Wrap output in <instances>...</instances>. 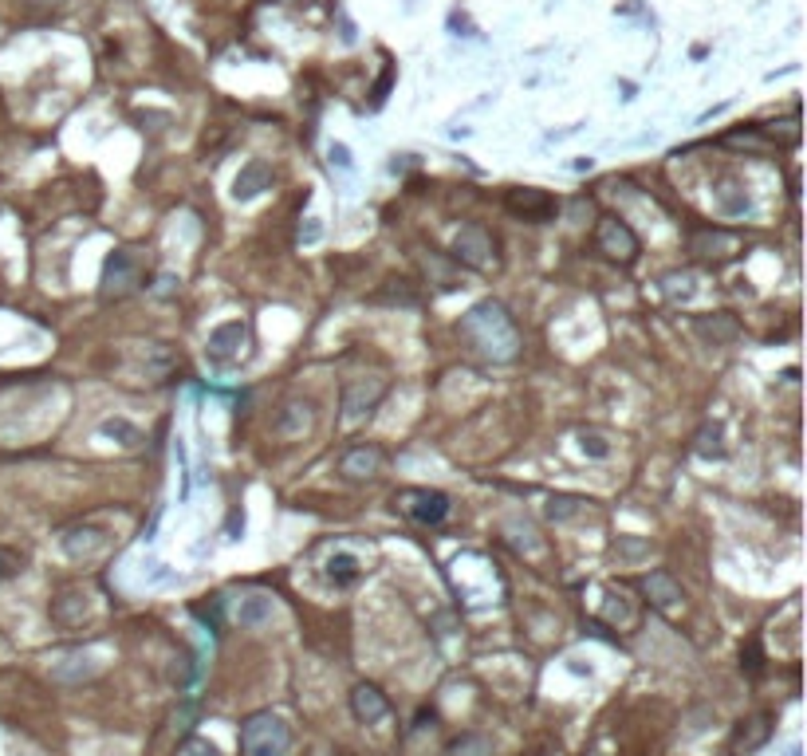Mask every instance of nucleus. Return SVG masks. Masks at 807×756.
<instances>
[{
	"label": "nucleus",
	"instance_id": "nucleus-5",
	"mask_svg": "<svg viewBox=\"0 0 807 756\" xmlns=\"http://www.w3.org/2000/svg\"><path fill=\"white\" fill-rule=\"evenodd\" d=\"M394 505L418 524H442L449 516V497L442 489H402L394 493Z\"/></svg>",
	"mask_w": 807,
	"mask_h": 756
},
{
	"label": "nucleus",
	"instance_id": "nucleus-12",
	"mask_svg": "<svg viewBox=\"0 0 807 756\" xmlns=\"http://www.w3.org/2000/svg\"><path fill=\"white\" fill-rule=\"evenodd\" d=\"M642 591H646L650 607H658V611H677L685 599V591L677 587V579L669 576V571H650V576H642Z\"/></svg>",
	"mask_w": 807,
	"mask_h": 756
},
{
	"label": "nucleus",
	"instance_id": "nucleus-27",
	"mask_svg": "<svg viewBox=\"0 0 807 756\" xmlns=\"http://www.w3.org/2000/svg\"><path fill=\"white\" fill-rule=\"evenodd\" d=\"M24 571V560L16 555L12 548H0V583L4 579H12V576H20Z\"/></svg>",
	"mask_w": 807,
	"mask_h": 756
},
{
	"label": "nucleus",
	"instance_id": "nucleus-3",
	"mask_svg": "<svg viewBox=\"0 0 807 756\" xmlns=\"http://www.w3.org/2000/svg\"><path fill=\"white\" fill-rule=\"evenodd\" d=\"M142 284V260L131 249H115L103 264V299H123Z\"/></svg>",
	"mask_w": 807,
	"mask_h": 756
},
{
	"label": "nucleus",
	"instance_id": "nucleus-26",
	"mask_svg": "<svg viewBox=\"0 0 807 756\" xmlns=\"http://www.w3.org/2000/svg\"><path fill=\"white\" fill-rule=\"evenodd\" d=\"M457 756H492V744L484 741V736H465V741H457Z\"/></svg>",
	"mask_w": 807,
	"mask_h": 756
},
{
	"label": "nucleus",
	"instance_id": "nucleus-20",
	"mask_svg": "<svg viewBox=\"0 0 807 756\" xmlns=\"http://www.w3.org/2000/svg\"><path fill=\"white\" fill-rule=\"evenodd\" d=\"M359 576H363L359 555H351V552H335L332 560H327V579H332V583H355Z\"/></svg>",
	"mask_w": 807,
	"mask_h": 756
},
{
	"label": "nucleus",
	"instance_id": "nucleus-16",
	"mask_svg": "<svg viewBox=\"0 0 807 756\" xmlns=\"http://www.w3.org/2000/svg\"><path fill=\"white\" fill-rule=\"evenodd\" d=\"M233 618L241 626H264L272 618V595H241V603L233 607Z\"/></svg>",
	"mask_w": 807,
	"mask_h": 756
},
{
	"label": "nucleus",
	"instance_id": "nucleus-14",
	"mask_svg": "<svg viewBox=\"0 0 807 756\" xmlns=\"http://www.w3.org/2000/svg\"><path fill=\"white\" fill-rule=\"evenodd\" d=\"M268 186H272V170L264 166V162H249L233 181V197L236 202H252V197H260Z\"/></svg>",
	"mask_w": 807,
	"mask_h": 756
},
{
	"label": "nucleus",
	"instance_id": "nucleus-24",
	"mask_svg": "<svg viewBox=\"0 0 807 756\" xmlns=\"http://www.w3.org/2000/svg\"><path fill=\"white\" fill-rule=\"evenodd\" d=\"M99 434H103V437H123L118 445H139V442H142V434L134 430L131 422H123V418H115V422H103V426H99Z\"/></svg>",
	"mask_w": 807,
	"mask_h": 756
},
{
	"label": "nucleus",
	"instance_id": "nucleus-17",
	"mask_svg": "<svg viewBox=\"0 0 807 756\" xmlns=\"http://www.w3.org/2000/svg\"><path fill=\"white\" fill-rule=\"evenodd\" d=\"M693 331L705 335V339L717 347V343H732V339H737L740 327H737V320H732L729 312H721V315H713V320H693Z\"/></svg>",
	"mask_w": 807,
	"mask_h": 756
},
{
	"label": "nucleus",
	"instance_id": "nucleus-19",
	"mask_svg": "<svg viewBox=\"0 0 807 756\" xmlns=\"http://www.w3.org/2000/svg\"><path fill=\"white\" fill-rule=\"evenodd\" d=\"M95 528H71L68 536H63V548L68 555H76V560H91L99 548H103V540H95Z\"/></svg>",
	"mask_w": 807,
	"mask_h": 756
},
{
	"label": "nucleus",
	"instance_id": "nucleus-15",
	"mask_svg": "<svg viewBox=\"0 0 807 756\" xmlns=\"http://www.w3.org/2000/svg\"><path fill=\"white\" fill-rule=\"evenodd\" d=\"M311 422H316V406L311 402H288L280 410V418H276V430L280 434H288V437H300L304 430H311Z\"/></svg>",
	"mask_w": 807,
	"mask_h": 756
},
{
	"label": "nucleus",
	"instance_id": "nucleus-11",
	"mask_svg": "<svg viewBox=\"0 0 807 756\" xmlns=\"http://www.w3.org/2000/svg\"><path fill=\"white\" fill-rule=\"evenodd\" d=\"M382 469V450L379 445H351V450L339 458V473H343L347 481H371L374 473Z\"/></svg>",
	"mask_w": 807,
	"mask_h": 756
},
{
	"label": "nucleus",
	"instance_id": "nucleus-2",
	"mask_svg": "<svg viewBox=\"0 0 807 756\" xmlns=\"http://www.w3.org/2000/svg\"><path fill=\"white\" fill-rule=\"evenodd\" d=\"M292 733L276 713H252L241 725V756H288Z\"/></svg>",
	"mask_w": 807,
	"mask_h": 756
},
{
	"label": "nucleus",
	"instance_id": "nucleus-6",
	"mask_svg": "<svg viewBox=\"0 0 807 756\" xmlns=\"http://www.w3.org/2000/svg\"><path fill=\"white\" fill-rule=\"evenodd\" d=\"M595 244H599V252H607L611 260L619 264H635L638 260V236L630 229L627 221H619V217H603L599 229H595Z\"/></svg>",
	"mask_w": 807,
	"mask_h": 756
},
{
	"label": "nucleus",
	"instance_id": "nucleus-29",
	"mask_svg": "<svg viewBox=\"0 0 807 756\" xmlns=\"http://www.w3.org/2000/svg\"><path fill=\"white\" fill-rule=\"evenodd\" d=\"M332 158L339 166H351V158H347V146H332Z\"/></svg>",
	"mask_w": 807,
	"mask_h": 756
},
{
	"label": "nucleus",
	"instance_id": "nucleus-8",
	"mask_svg": "<svg viewBox=\"0 0 807 756\" xmlns=\"http://www.w3.org/2000/svg\"><path fill=\"white\" fill-rule=\"evenodd\" d=\"M690 252L705 264H724L740 252V236L729 229H697L690 236Z\"/></svg>",
	"mask_w": 807,
	"mask_h": 756
},
{
	"label": "nucleus",
	"instance_id": "nucleus-1",
	"mask_svg": "<svg viewBox=\"0 0 807 756\" xmlns=\"http://www.w3.org/2000/svg\"><path fill=\"white\" fill-rule=\"evenodd\" d=\"M457 335L489 362H512L520 354V331L512 323V315L504 312V304H497V299H484L469 315H461Z\"/></svg>",
	"mask_w": 807,
	"mask_h": 756
},
{
	"label": "nucleus",
	"instance_id": "nucleus-13",
	"mask_svg": "<svg viewBox=\"0 0 807 756\" xmlns=\"http://www.w3.org/2000/svg\"><path fill=\"white\" fill-rule=\"evenodd\" d=\"M351 713L359 717L363 725H379V721H387V717H390V701H387V694H382L379 686H359L351 694Z\"/></svg>",
	"mask_w": 807,
	"mask_h": 756
},
{
	"label": "nucleus",
	"instance_id": "nucleus-4",
	"mask_svg": "<svg viewBox=\"0 0 807 756\" xmlns=\"http://www.w3.org/2000/svg\"><path fill=\"white\" fill-rule=\"evenodd\" d=\"M453 257L461 260V264H469V268L476 272H489V268H497V244H492V236L484 225H461L453 236Z\"/></svg>",
	"mask_w": 807,
	"mask_h": 756
},
{
	"label": "nucleus",
	"instance_id": "nucleus-18",
	"mask_svg": "<svg viewBox=\"0 0 807 756\" xmlns=\"http://www.w3.org/2000/svg\"><path fill=\"white\" fill-rule=\"evenodd\" d=\"M52 615H56V623H63V626H76L79 618L87 615V595L84 591H63L56 599V607H52Z\"/></svg>",
	"mask_w": 807,
	"mask_h": 756
},
{
	"label": "nucleus",
	"instance_id": "nucleus-28",
	"mask_svg": "<svg viewBox=\"0 0 807 756\" xmlns=\"http://www.w3.org/2000/svg\"><path fill=\"white\" fill-rule=\"evenodd\" d=\"M186 756H217V749L209 741H201V736H194V741H186Z\"/></svg>",
	"mask_w": 807,
	"mask_h": 756
},
{
	"label": "nucleus",
	"instance_id": "nucleus-9",
	"mask_svg": "<svg viewBox=\"0 0 807 756\" xmlns=\"http://www.w3.org/2000/svg\"><path fill=\"white\" fill-rule=\"evenodd\" d=\"M244 343H249V327H244L241 320H228V323H221V327H213V331H209L205 354L213 362H233V359H241Z\"/></svg>",
	"mask_w": 807,
	"mask_h": 756
},
{
	"label": "nucleus",
	"instance_id": "nucleus-7",
	"mask_svg": "<svg viewBox=\"0 0 807 756\" xmlns=\"http://www.w3.org/2000/svg\"><path fill=\"white\" fill-rule=\"evenodd\" d=\"M504 205H508V213H512V217H520V221H531V225L552 221V217H555V209H559V202H555L552 194H544V189H531V186H516V189H508Z\"/></svg>",
	"mask_w": 807,
	"mask_h": 756
},
{
	"label": "nucleus",
	"instance_id": "nucleus-23",
	"mask_svg": "<svg viewBox=\"0 0 807 756\" xmlns=\"http://www.w3.org/2000/svg\"><path fill=\"white\" fill-rule=\"evenodd\" d=\"M583 505L587 500H579V497H552L547 500V516L552 521H571V516L583 513Z\"/></svg>",
	"mask_w": 807,
	"mask_h": 756
},
{
	"label": "nucleus",
	"instance_id": "nucleus-22",
	"mask_svg": "<svg viewBox=\"0 0 807 756\" xmlns=\"http://www.w3.org/2000/svg\"><path fill=\"white\" fill-rule=\"evenodd\" d=\"M701 458H724V434H721V426H705L701 434H697V445H693Z\"/></svg>",
	"mask_w": 807,
	"mask_h": 756
},
{
	"label": "nucleus",
	"instance_id": "nucleus-25",
	"mask_svg": "<svg viewBox=\"0 0 807 756\" xmlns=\"http://www.w3.org/2000/svg\"><path fill=\"white\" fill-rule=\"evenodd\" d=\"M579 450H583V453H591V458H611V442H607L603 434H595V430L579 434Z\"/></svg>",
	"mask_w": 807,
	"mask_h": 756
},
{
	"label": "nucleus",
	"instance_id": "nucleus-21",
	"mask_svg": "<svg viewBox=\"0 0 807 756\" xmlns=\"http://www.w3.org/2000/svg\"><path fill=\"white\" fill-rule=\"evenodd\" d=\"M748 725H752L748 733H745V728H737V736H732V752H740V749H745V752H748V749H756V744L768 736V717H752Z\"/></svg>",
	"mask_w": 807,
	"mask_h": 756
},
{
	"label": "nucleus",
	"instance_id": "nucleus-10",
	"mask_svg": "<svg viewBox=\"0 0 807 756\" xmlns=\"http://www.w3.org/2000/svg\"><path fill=\"white\" fill-rule=\"evenodd\" d=\"M387 394V382H379V378H355V382H347V390H343V418L347 422H359V418H366L374 406H379V398Z\"/></svg>",
	"mask_w": 807,
	"mask_h": 756
}]
</instances>
